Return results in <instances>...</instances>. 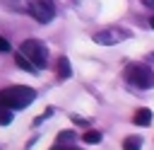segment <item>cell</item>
Here are the masks:
<instances>
[{
	"instance_id": "7c38bea8",
	"label": "cell",
	"mask_w": 154,
	"mask_h": 150,
	"mask_svg": "<svg viewBox=\"0 0 154 150\" xmlns=\"http://www.w3.org/2000/svg\"><path fill=\"white\" fill-rule=\"evenodd\" d=\"M70 140H75V133H72V131H63V133H58V138H55L58 145H65V143H70Z\"/></svg>"
},
{
	"instance_id": "5bb4252c",
	"label": "cell",
	"mask_w": 154,
	"mask_h": 150,
	"mask_svg": "<svg viewBox=\"0 0 154 150\" xmlns=\"http://www.w3.org/2000/svg\"><path fill=\"white\" fill-rule=\"evenodd\" d=\"M72 121H75V123H79V126H87V121H84V119H79V116H72Z\"/></svg>"
},
{
	"instance_id": "6da1fadb",
	"label": "cell",
	"mask_w": 154,
	"mask_h": 150,
	"mask_svg": "<svg viewBox=\"0 0 154 150\" xmlns=\"http://www.w3.org/2000/svg\"><path fill=\"white\" fill-rule=\"evenodd\" d=\"M34 99H36V90L26 85H12V87L0 90V104L7 109H26Z\"/></svg>"
},
{
	"instance_id": "2e32d148",
	"label": "cell",
	"mask_w": 154,
	"mask_h": 150,
	"mask_svg": "<svg viewBox=\"0 0 154 150\" xmlns=\"http://www.w3.org/2000/svg\"><path fill=\"white\" fill-rule=\"evenodd\" d=\"M51 150H65V145H58V143H55V145H53Z\"/></svg>"
},
{
	"instance_id": "8fae6325",
	"label": "cell",
	"mask_w": 154,
	"mask_h": 150,
	"mask_svg": "<svg viewBox=\"0 0 154 150\" xmlns=\"http://www.w3.org/2000/svg\"><path fill=\"white\" fill-rule=\"evenodd\" d=\"M7 123H12V109L0 104V126H7Z\"/></svg>"
},
{
	"instance_id": "277c9868",
	"label": "cell",
	"mask_w": 154,
	"mask_h": 150,
	"mask_svg": "<svg viewBox=\"0 0 154 150\" xmlns=\"http://www.w3.org/2000/svg\"><path fill=\"white\" fill-rule=\"evenodd\" d=\"M26 12H29L36 22L48 24V22L55 17V5H53V0H29V2H26Z\"/></svg>"
},
{
	"instance_id": "52a82bcc",
	"label": "cell",
	"mask_w": 154,
	"mask_h": 150,
	"mask_svg": "<svg viewBox=\"0 0 154 150\" xmlns=\"http://www.w3.org/2000/svg\"><path fill=\"white\" fill-rule=\"evenodd\" d=\"M132 123L135 126H149L152 123V111L149 109H137L135 116H132Z\"/></svg>"
},
{
	"instance_id": "4fadbf2b",
	"label": "cell",
	"mask_w": 154,
	"mask_h": 150,
	"mask_svg": "<svg viewBox=\"0 0 154 150\" xmlns=\"http://www.w3.org/2000/svg\"><path fill=\"white\" fill-rule=\"evenodd\" d=\"M0 51H10V41L0 36Z\"/></svg>"
},
{
	"instance_id": "7a4b0ae2",
	"label": "cell",
	"mask_w": 154,
	"mask_h": 150,
	"mask_svg": "<svg viewBox=\"0 0 154 150\" xmlns=\"http://www.w3.org/2000/svg\"><path fill=\"white\" fill-rule=\"evenodd\" d=\"M123 77H125L128 85H132V87H137V90H149V87H154V73H152V68L144 65V63H130V65L125 68Z\"/></svg>"
},
{
	"instance_id": "9a60e30c",
	"label": "cell",
	"mask_w": 154,
	"mask_h": 150,
	"mask_svg": "<svg viewBox=\"0 0 154 150\" xmlns=\"http://www.w3.org/2000/svg\"><path fill=\"white\" fill-rule=\"evenodd\" d=\"M144 2V7H154V0H142Z\"/></svg>"
},
{
	"instance_id": "9c48e42d",
	"label": "cell",
	"mask_w": 154,
	"mask_h": 150,
	"mask_svg": "<svg viewBox=\"0 0 154 150\" xmlns=\"http://www.w3.org/2000/svg\"><path fill=\"white\" fill-rule=\"evenodd\" d=\"M140 148H142V138L140 135H125L123 150H140Z\"/></svg>"
},
{
	"instance_id": "30bf717a",
	"label": "cell",
	"mask_w": 154,
	"mask_h": 150,
	"mask_svg": "<svg viewBox=\"0 0 154 150\" xmlns=\"http://www.w3.org/2000/svg\"><path fill=\"white\" fill-rule=\"evenodd\" d=\"M82 140H84V143L96 145V143H101V133H99V131H87V133L82 135Z\"/></svg>"
},
{
	"instance_id": "3957f363",
	"label": "cell",
	"mask_w": 154,
	"mask_h": 150,
	"mask_svg": "<svg viewBox=\"0 0 154 150\" xmlns=\"http://www.w3.org/2000/svg\"><path fill=\"white\" fill-rule=\"evenodd\" d=\"M19 53L26 56L38 70H43V68L48 65V48H46L38 39H26V41L19 46Z\"/></svg>"
},
{
	"instance_id": "ac0fdd59",
	"label": "cell",
	"mask_w": 154,
	"mask_h": 150,
	"mask_svg": "<svg viewBox=\"0 0 154 150\" xmlns=\"http://www.w3.org/2000/svg\"><path fill=\"white\" fill-rule=\"evenodd\" d=\"M152 27H154V17H152Z\"/></svg>"
},
{
	"instance_id": "8992f818",
	"label": "cell",
	"mask_w": 154,
	"mask_h": 150,
	"mask_svg": "<svg viewBox=\"0 0 154 150\" xmlns=\"http://www.w3.org/2000/svg\"><path fill=\"white\" fill-rule=\"evenodd\" d=\"M55 73H58V77H60V80H67V77L72 75V68H70V60H67L65 56H60V58H58V65H55Z\"/></svg>"
},
{
	"instance_id": "e0dca14e",
	"label": "cell",
	"mask_w": 154,
	"mask_h": 150,
	"mask_svg": "<svg viewBox=\"0 0 154 150\" xmlns=\"http://www.w3.org/2000/svg\"><path fill=\"white\" fill-rule=\"evenodd\" d=\"M65 150H79V148H65Z\"/></svg>"
},
{
	"instance_id": "5b68a950",
	"label": "cell",
	"mask_w": 154,
	"mask_h": 150,
	"mask_svg": "<svg viewBox=\"0 0 154 150\" xmlns=\"http://www.w3.org/2000/svg\"><path fill=\"white\" fill-rule=\"evenodd\" d=\"M130 31L128 29H120V27H108L103 31H96L94 34V41L101 44V46H113V44H120L123 39H128Z\"/></svg>"
},
{
	"instance_id": "ba28073f",
	"label": "cell",
	"mask_w": 154,
	"mask_h": 150,
	"mask_svg": "<svg viewBox=\"0 0 154 150\" xmlns=\"http://www.w3.org/2000/svg\"><path fill=\"white\" fill-rule=\"evenodd\" d=\"M14 63H17V68H22V70H26V73H36V70H38V68H36L26 56H22V53L14 56Z\"/></svg>"
}]
</instances>
